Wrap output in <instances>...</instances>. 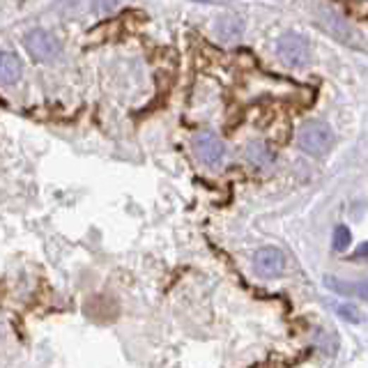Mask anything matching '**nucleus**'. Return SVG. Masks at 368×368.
<instances>
[{
    "instance_id": "nucleus-1",
    "label": "nucleus",
    "mask_w": 368,
    "mask_h": 368,
    "mask_svg": "<svg viewBox=\"0 0 368 368\" xmlns=\"http://www.w3.org/2000/svg\"><path fill=\"white\" fill-rule=\"evenodd\" d=\"M297 143L311 157H325L334 147V131L322 120H311L300 129Z\"/></svg>"
},
{
    "instance_id": "nucleus-2",
    "label": "nucleus",
    "mask_w": 368,
    "mask_h": 368,
    "mask_svg": "<svg viewBox=\"0 0 368 368\" xmlns=\"http://www.w3.org/2000/svg\"><path fill=\"white\" fill-rule=\"evenodd\" d=\"M276 54H278V60H281L286 67L300 69V67L309 65L311 47H309V42H306V37H302V35L286 32L276 42Z\"/></svg>"
},
{
    "instance_id": "nucleus-3",
    "label": "nucleus",
    "mask_w": 368,
    "mask_h": 368,
    "mask_svg": "<svg viewBox=\"0 0 368 368\" xmlns=\"http://www.w3.org/2000/svg\"><path fill=\"white\" fill-rule=\"evenodd\" d=\"M23 47L25 51L30 54L32 60L37 63H51L60 56V42L51 35L49 30H42V28H35L23 37Z\"/></svg>"
},
{
    "instance_id": "nucleus-4",
    "label": "nucleus",
    "mask_w": 368,
    "mask_h": 368,
    "mask_svg": "<svg viewBox=\"0 0 368 368\" xmlns=\"http://www.w3.org/2000/svg\"><path fill=\"white\" fill-rule=\"evenodd\" d=\"M194 150L198 154V159L203 161L209 168H219L223 164L226 157V145L221 143V138L212 131H200L194 138Z\"/></svg>"
},
{
    "instance_id": "nucleus-5",
    "label": "nucleus",
    "mask_w": 368,
    "mask_h": 368,
    "mask_svg": "<svg viewBox=\"0 0 368 368\" xmlns=\"http://www.w3.org/2000/svg\"><path fill=\"white\" fill-rule=\"evenodd\" d=\"M283 267H286L283 253L274 247H262L256 251V256H253V269H256V274L265 278L278 276L283 271Z\"/></svg>"
},
{
    "instance_id": "nucleus-6",
    "label": "nucleus",
    "mask_w": 368,
    "mask_h": 368,
    "mask_svg": "<svg viewBox=\"0 0 368 368\" xmlns=\"http://www.w3.org/2000/svg\"><path fill=\"white\" fill-rule=\"evenodd\" d=\"M214 30L216 35L221 39L226 42H233V39H238L240 35L244 32V21H242V16L238 14H226V16H219V21L214 25Z\"/></svg>"
},
{
    "instance_id": "nucleus-7",
    "label": "nucleus",
    "mask_w": 368,
    "mask_h": 368,
    "mask_svg": "<svg viewBox=\"0 0 368 368\" xmlns=\"http://www.w3.org/2000/svg\"><path fill=\"white\" fill-rule=\"evenodd\" d=\"M21 72H23L21 60L14 54H10V51H5L3 58H0V81H3V85H14L21 78Z\"/></svg>"
},
{
    "instance_id": "nucleus-8",
    "label": "nucleus",
    "mask_w": 368,
    "mask_h": 368,
    "mask_svg": "<svg viewBox=\"0 0 368 368\" xmlns=\"http://www.w3.org/2000/svg\"><path fill=\"white\" fill-rule=\"evenodd\" d=\"M350 244H352V233H350L348 226H336L334 228V249L345 251Z\"/></svg>"
},
{
    "instance_id": "nucleus-9",
    "label": "nucleus",
    "mask_w": 368,
    "mask_h": 368,
    "mask_svg": "<svg viewBox=\"0 0 368 368\" xmlns=\"http://www.w3.org/2000/svg\"><path fill=\"white\" fill-rule=\"evenodd\" d=\"M336 313H338V318H343L348 322H362V313H359V309L352 304H341Z\"/></svg>"
},
{
    "instance_id": "nucleus-10",
    "label": "nucleus",
    "mask_w": 368,
    "mask_h": 368,
    "mask_svg": "<svg viewBox=\"0 0 368 368\" xmlns=\"http://www.w3.org/2000/svg\"><path fill=\"white\" fill-rule=\"evenodd\" d=\"M355 256H357V258H362V256H368V242L364 244V247H359V249H357V253H355Z\"/></svg>"
},
{
    "instance_id": "nucleus-11",
    "label": "nucleus",
    "mask_w": 368,
    "mask_h": 368,
    "mask_svg": "<svg viewBox=\"0 0 368 368\" xmlns=\"http://www.w3.org/2000/svg\"><path fill=\"white\" fill-rule=\"evenodd\" d=\"M359 295H362L364 300H368V281L364 286H359Z\"/></svg>"
}]
</instances>
